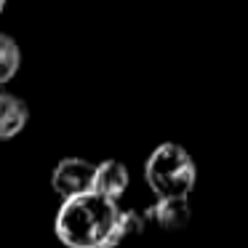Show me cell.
Segmentation results:
<instances>
[{"mask_svg": "<svg viewBox=\"0 0 248 248\" xmlns=\"http://www.w3.org/2000/svg\"><path fill=\"white\" fill-rule=\"evenodd\" d=\"M144 224L147 221L141 214H136V211H120L118 224H115V232H112V248L123 246L131 237H139L144 232Z\"/></svg>", "mask_w": 248, "mask_h": 248, "instance_id": "cell-8", "label": "cell"}, {"mask_svg": "<svg viewBox=\"0 0 248 248\" xmlns=\"http://www.w3.org/2000/svg\"><path fill=\"white\" fill-rule=\"evenodd\" d=\"M120 216L118 200L86 192L62 203L56 214V237L67 248H112V232Z\"/></svg>", "mask_w": 248, "mask_h": 248, "instance_id": "cell-1", "label": "cell"}, {"mask_svg": "<svg viewBox=\"0 0 248 248\" xmlns=\"http://www.w3.org/2000/svg\"><path fill=\"white\" fill-rule=\"evenodd\" d=\"M144 179L157 198H187L198 182V168L182 144L166 141L147 157Z\"/></svg>", "mask_w": 248, "mask_h": 248, "instance_id": "cell-2", "label": "cell"}, {"mask_svg": "<svg viewBox=\"0 0 248 248\" xmlns=\"http://www.w3.org/2000/svg\"><path fill=\"white\" fill-rule=\"evenodd\" d=\"M3 8H6V0H0V14H3Z\"/></svg>", "mask_w": 248, "mask_h": 248, "instance_id": "cell-9", "label": "cell"}, {"mask_svg": "<svg viewBox=\"0 0 248 248\" xmlns=\"http://www.w3.org/2000/svg\"><path fill=\"white\" fill-rule=\"evenodd\" d=\"M128 189V168L120 160H102L93 171V192L104 195L109 200H120V195Z\"/></svg>", "mask_w": 248, "mask_h": 248, "instance_id": "cell-4", "label": "cell"}, {"mask_svg": "<svg viewBox=\"0 0 248 248\" xmlns=\"http://www.w3.org/2000/svg\"><path fill=\"white\" fill-rule=\"evenodd\" d=\"M30 120V107L14 93H0V141L14 139L24 131Z\"/></svg>", "mask_w": 248, "mask_h": 248, "instance_id": "cell-5", "label": "cell"}, {"mask_svg": "<svg viewBox=\"0 0 248 248\" xmlns=\"http://www.w3.org/2000/svg\"><path fill=\"white\" fill-rule=\"evenodd\" d=\"M19 64H22V51H19L16 40L11 35L0 32V86L14 80V75L19 72Z\"/></svg>", "mask_w": 248, "mask_h": 248, "instance_id": "cell-7", "label": "cell"}, {"mask_svg": "<svg viewBox=\"0 0 248 248\" xmlns=\"http://www.w3.org/2000/svg\"><path fill=\"white\" fill-rule=\"evenodd\" d=\"M93 166L86 157H64V160L56 163L54 173H51V184H54V192L62 200L78 198V195H86L93 189Z\"/></svg>", "mask_w": 248, "mask_h": 248, "instance_id": "cell-3", "label": "cell"}, {"mask_svg": "<svg viewBox=\"0 0 248 248\" xmlns=\"http://www.w3.org/2000/svg\"><path fill=\"white\" fill-rule=\"evenodd\" d=\"M147 219L163 230H184L189 221V203L187 198H157V203L147 211Z\"/></svg>", "mask_w": 248, "mask_h": 248, "instance_id": "cell-6", "label": "cell"}]
</instances>
